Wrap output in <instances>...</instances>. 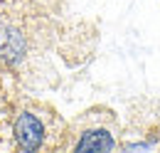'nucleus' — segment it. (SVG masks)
Wrapping results in <instances>:
<instances>
[{
  "instance_id": "20e7f679",
  "label": "nucleus",
  "mask_w": 160,
  "mask_h": 153,
  "mask_svg": "<svg viewBox=\"0 0 160 153\" xmlns=\"http://www.w3.org/2000/svg\"><path fill=\"white\" fill-rule=\"evenodd\" d=\"M153 143H128L126 146V151H148Z\"/></svg>"
},
{
  "instance_id": "f257e3e1",
  "label": "nucleus",
  "mask_w": 160,
  "mask_h": 153,
  "mask_svg": "<svg viewBox=\"0 0 160 153\" xmlns=\"http://www.w3.org/2000/svg\"><path fill=\"white\" fill-rule=\"evenodd\" d=\"M15 141L22 151H37L44 143V126L35 114L25 111L15 121Z\"/></svg>"
},
{
  "instance_id": "7ed1b4c3",
  "label": "nucleus",
  "mask_w": 160,
  "mask_h": 153,
  "mask_svg": "<svg viewBox=\"0 0 160 153\" xmlns=\"http://www.w3.org/2000/svg\"><path fill=\"white\" fill-rule=\"evenodd\" d=\"M25 50H27V42H25V35L20 30H10L5 35V42L0 47V57L5 64H18L22 57H25Z\"/></svg>"
},
{
  "instance_id": "f03ea898",
  "label": "nucleus",
  "mask_w": 160,
  "mask_h": 153,
  "mask_svg": "<svg viewBox=\"0 0 160 153\" xmlns=\"http://www.w3.org/2000/svg\"><path fill=\"white\" fill-rule=\"evenodd\" d=\"M77 151H113L116 148V141L113 136L103 129H94V131H86L81 134L79 143L74 146Z\"/></svg>"
}]
</instances>
